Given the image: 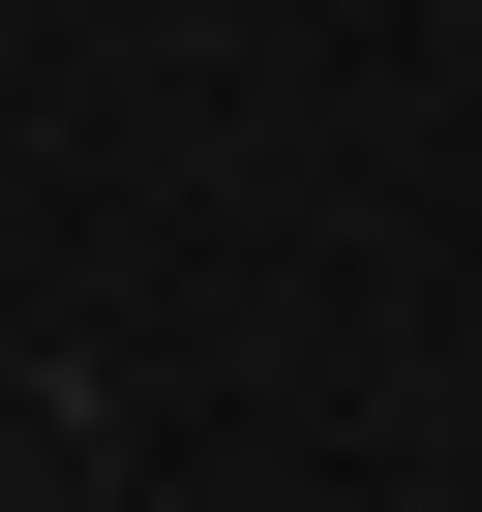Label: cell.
<instances>
[{
  "label": "cell",
  "instance_id": "obj_1",
  "mask_svg": "<svg viewBox=\"0 0 482 512\" xmlns=\"http://www.w3.org/2000/svg\"><path fill=\"white\" fill-rule=\"evenodd\" d=\"M91 512H121V482H91Z\"/></svg>",
  "mask_w": 482,
  "mask_h": 512
}]
</instances>
